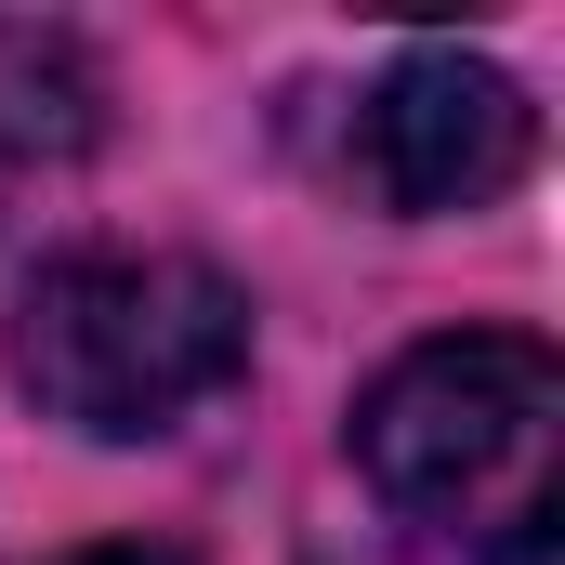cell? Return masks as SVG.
I'll return each mask as SVG.
<instances>
[{
    "label": "cell",
    "mask_w": 565,
    "mask_h": 565,
    "mask_svg": "<svg viewBox=\"0 0 565 565\" xmlns=\"http://www.w3.org/2000/svg\"><path fill=\"white\" fill-rule=\"evenodd\" d=\"M355 184L382 198V211H487L526 158H540V106L487 66V53H460V40H434L408 66H382V93L355 106Z\"/></svg>",
    "instance_id": "cell-3"
},
{
    "label": "cell",
    "mask_w": 565,
    "mask_h": 565,
    "mask_svg": "<svg viewBox=\"0 0 565 565\" xmlns=\"http://www.w3.org/2000/svg\"><path fill=\"white\" fill-rule=\"evenodd\" d=\"M53 565H171V553H145V540H93V553H53Z\"/></svg>",
    "instance_id": "cell-5"
},
{
    "label": "cell",
    "mask_w": 565,
    "mask_h": 565,
    "mask_svg": "<svg viewBox=\"0 0 565 565\" xmlns=\"http://www.w3.org/2000/svg\"><path fill=\"white\" fill-rule=\"evenodd\" d=\"M250 369V302L184 250H66L13 302V382L66 434H171Z\"/></svg>",
    "instance_id": "cell-2"
},
{
    "label": "cell",
    "mask_w": 565,
    "mask_h": 565,
    "mask_svg": "<svg viewBox=\"0 0 565 565\" xmlns=\"http://www.w3.org/2000/svg\"><path fill=\"white\" fill-rule=\"evenodd\" d=\"M355 473L382 513L473 565H553L565 540V369L526 329H447L408 342L355 395Z\"/></svg>",
    "instance_id": "cell-1"
},
{
    "label": "cell",
    "mask_w": 565,
    "mask_h": 565,
    "mask_svg": "<svg viewBox=\"0 0 565 565\" xmlns=\"http://www.w3.org/2000/svg\"><path fill=\"white\" fill-rule=\"evenodd\" d=\"M106 132V79L66 26H0V198L26 171H66L79 145Z\"/></svg>",
    "instance_id": "cell-4"
}]
</instances>
